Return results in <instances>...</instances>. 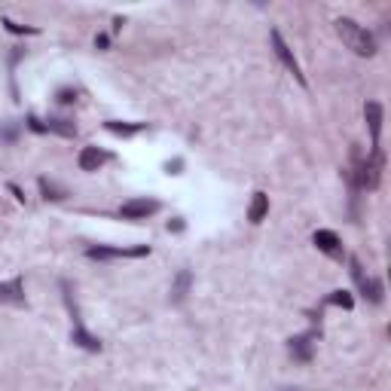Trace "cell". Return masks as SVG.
<instances>
[{"label":"cell","instance_id":"obj_10","mask_svg":"<svg viewBox=\"0 0 391 391\" xmlns=\"http://www.w3.org/2000/svg\"><path fill=\"white\" fill-rule=\"evenodd\" d=\"M0 303H25V290H22V279H12L6 284H0Z\"/></svg>","mask_w":391,"mask_h":391},{"label":"cell","instance_id":"obj_15","mask_svg":"<svg viewBox=\"0 0 391 391\" xmlns=\"http://www.w3.org/2000/svg\"><path fill=\"white\" fill-rule=\"evenodd\" d=\"M46 132H59V134H65V138H70V134H77V126L70 123V119H49Z\"/></svg>","mask_w":391,"mask_h":391},{"label":"cell","instance_id":"obj_17","mask_svg":"<svg viewBox=\"0 0 391 391\" xmlns=\"http://www.w3.org/2000/svg\"><path fill=\"white\" fill-rule=\"evenodd\" d=\"M327 303H333V305H343V309H352V305H354L352 294H345V290H333V294L327 297Z\"/></svg>","mask_w":391,"mask_h":391},{"label":"cell","instance_id":"obj_16","mask_svg":"<svg viewBox=\"0 0 391 391\" xmlns=\"http://www.w3.org/2000/svg\"><path fill=\"white\" fill-rule=\"evenodd\" d=\"M108 126V132H113V134H138L141 129H144V123H104Z\"/></svg>","mask_w":391,"mask_h":391},{"label":"cell","instance_id":"obj_6","mask_svg":"<svg viewBox=\"0 0 391 391\" xmlns=\"http://www.w3.org/2000/svg\"><path fill=\"white\" fill-rule=\"evenodd\" d=\"M272 46H275V55H279V59H281V65L288 68L290 74H294L297 80H300L303 86H305V77H303V70H300V61L294 59V52H290V49H288V43H284V40H281V34H279V31H272Z\"/></svg>","mask_w":391,"mask_h":391},{"label":"cell","instance_id":"obj_13","mask_svg":"<svg viewBox=\"0 0 391 391\" xmlns=\"http://www.w3.org/2000/svg\"><path fill=\"white\" fill-rule=\"evenodd\" d=\"M190 281H193L190 269H181V272H177L174 288H172V300H174V303H183V297H187V290H190Z\"/></svg>","mask_w":391,"mask_h":391},{"label":"cell","instance_id":"obj_9","mask_svg":"<svg viewBox=\"0 0 391 391\" xmlns=\"http://www.w3.org/2000/svg\"><path fill=\"white\" fill-rule=\"evenodd\" d=\"M367 126H370V134H373V147H379V134H382V104L379 101H367Z\"/></svg>","mask_w":391,"mask_h":391},{"label":"cell","instance_id":"obj_12","mask_svg":"<svg viewBox=\"0 0 391 391\" xmlns=\"http://www.w3.org/2000/svg\"><path fill=\"white\" fill-rule=\"evenodd\" d=\"M269 211V196L266 193H254V202H251V211H248V220L251 223H260Z\"/></svg>","mask_w":391,"mask_h":391},{"label":"cell","instance_id":"obj_3","mask_svg":"<svg viewBox=\"0 0 391 391\" xmlns=\"http://www.w3.org/2000/svg\"><path fill=\"white\" fill-rule=\"evenodd\" d=\"M144 254H150V248L141 245V248H89L86 257L92 260H113V257H144Z\"/></svg>","mask_w":391,"mask_h":391},{"label":"cell","instance_id":"obj_18","mask_svg":"<svg viewBox=\"0 0 391 391\" xmlns=\"http://www.w3.org/2000/svg\"><path fill=\"white\" fill-rule=\"evenodd\" d=\"M6 31L10 34H37V28H22V25H16V22H10V19H6Z\"/></svg>","mask_w":391,"mask_h":391},{"label":"cell","instance_id":"obj_14","mask_svg":"<svg viewBox=\"0 0 391 391\" xmlns=\"http://www.w3.org/2000/svg\"><path fill=\"white\" fill-rule=\"evenodd\" d=\"M312 337H297V339H290V352L297 354V358H303V361H309V354H312V343H309Z\"/></svg>","mask_w":391,"mask_h":391},{"label":"cell","instance_id":"obj_19","mask_svg":"<svg viewBox=\"0 0 391 391\" xmlns=\"http://www.w3.org/2000/svg\"><path fill=\"white\" fill-rule=\"evenodd\" d=\"M74 98H77V95H74V92H70V89H61V92H59V101H61V104H70V101H74Z\"/></svg>","mask_w":391,"mask_h":391},{"label":"cell","instance_id":"obj_7","mask_svg":"<svg viewBox=\"0 0 391 391\" xmlns=\"http://www.w3.org/2000/svg\"><path fill=\"white\" fill-rule=\"evenodd\" d=\"M108 159H110V156L104 153V150H98V147H83L80 159H77V162H80L83 172H98V168H101Z\"/></svg>","mask_w":391,"mask_h":391},{"label":"cell","instance_id":"obj_1","mask_svg":"<svg viewBox=\"0 0 391 391\" xmlns=\"http://www.w3.org/2000/svg\"><path fill=\"white\" fill-rule=\"evenodd\" d=\"M337 34L343 37V43L352 49L354 55H361V59H370V55H376V40L373 34L364 31L354 19H337Z\"/></svg>","mask_w":391,"mask_h":391},{"label":"cell","instance_id":"obj_4","mask_svg":"<svg viewBox=\"0 0 391 391\" xmlns=\"http://www.w3.org/2000/svg\"><path fill=\"white\" fill-rule=\"evenodd\" d=\"M159 211V202L156 199H132V202H126L123 208H119V214L123 217H129V220H144V217H150Z\"/></svg>","mask_w":391,"mask_h":391},{"label":"cell","instance_id":"obj_11","mask_svg":"<svg viewBox=\"0 0 391 391\" xmlns=\"http://www.w3.org/2000/svg\"><path fill=\"white\" fill-rule=\"evenodd\" d=\"M74 343L89 348V352H101V343H98V337H92L83 324H74Z\"/></svg>","mask_w":391,"mask_h":391},{"label":"cell","instance_id":"obj_5","mask_svg":"<svg viewBox=\"0 0 391 391\" xmlns=\"http://www.w3.org/2000/svg\"><path fill=\"white\" fill-rule=\"evenodd\" d=\"M352 275H354V281H358V288L364 290V297H370L373 303H382V281L364 275V269H361V263L354 257H352Z\"/></svg>","mask_w":391,"mask_h":391},{"label":"cell","instance_id":"obj_8","mask_svg":"<svg viewBox=\"0 0 391 391\" xmlns=\"http://www.w3.org/2000/svg\"><path fill=\"white\" fill-rule=\"evenodd\" d=\"M312 241H315V248L318 251H324V254H330V257H339V236L337 232H330V230H318L315 236H312Z\"/></svg>","mask_w":391,"mask_h":391},{"label":"cell","instance_id":"obj_2","mask_svg":"<svg viewBox=\"0 0 391 391\" xmlns=\"http://www.w3.org/2000/svg\"><path fill=\"white\" fill-rule=\"evenodd\" d=\"M382 181V150L373 147V153L358 166V187L361 190H376Z\"/></svg>","mask_w":391,"mask_h":391}]
</instances>
